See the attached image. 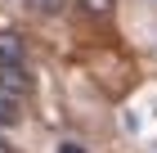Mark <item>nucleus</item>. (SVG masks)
<instances>
[{
    "instance_id": "nucleus-1",
    "label": "nucleus",
    "mask_w": 157,
    "mask_h": 153,
    "mask_svg": "<svg viewBox=\"0 0 157 153\" xmlns=\"http://www.w3.org/2000/svg\"><path fill=\"white\" fill-rule=\"evenodd\" d=\"M27 63V41L18 32H0V68H23Z\"/></svg>"
},
{
    "instance_id": "nucleus-2",
    "label": "nucleus",
    "mask_w": 157,
    "mask_h": 153,
    "mask_svg": "<svg viewBox=\"0 0 157 153\" xmlns=\"http://www.w3.org/2000/svg\"><path fill=\"white\" fill-rule=\"evenodd\" d=\"M27 90H32V72H27V63H23V68H0V95L18 99V95H27Z\"/></svg>"
},
{
    "instance_id": "nucleus-3",
    "label": "nucleus",
    "mask_w": 157,
    "mask_h": 153,
    "mask_svg": "<svg viewBox=\"0 0 157 153\" xmlns=\"http://www.w3.org/2000/svg\"><path fill=\"white\" fill-rule=\"evenodd\" d=\"M27 9L36 14V18H59L67 9V0H27Z\"/></svg>"
},
{
    "instance_id": "nucleus-4",
    "label": "nucleus",
    "mask_w": 157,
    "mask_h": 153,
    "mask_svg": "<svg viewBox=\"0 0 157 153\" xmlns=\"http://www.w3.org/2000/svg\"><path fill=\"white\" fill-rule=\"evenodd\" d=\"M18 117H23L18 104H13L9 95H0V126H18Z\"/></svg>"
},
{
    "instance_id": "nucleus-5",
    "label": "nucleus",
    "mask_w": 157,
    "mask_h": 153,
    "mask_svg": "<svg viewBox=\"0 0 157 153\" xmlns=\"http://www.w3.org/2000/svg\"><path fill=\"white\" fill-rule=\"evenodd\" d=\"M76 5H81L85 14H94V18H103V14H112V5H117V0H76Z\"/></svg>"
},
{
    "instance_id": "nucleus-6",
    "label": "nucleus",
    "mask_w": 157,
    "mask_h": 153,
    "mask_svg": "<svg viewBox=\"0 0 157 153\" xmlns=\"http://www.w3.org/2000/svg\"><path fill=\"white\" fill-rule=\"evenodd\" d=\"M59 153H85V149H81L76 140H63V144H59Z\"/></svg>"
},
{
    "instance_id": "nucleus-7",
    "label": "nucleus",
    "mask_w": 157,
    "mask_h": 153,
    "mask_svg": "<svg viewBox=\"0 0 157 153\" xmlns=\"http://www.w3.org/2000/svg\"><path fill=\"white\" fill-rule=\"evenodd\" d=\"M0 153H13V144H9V140H5V135H0Z\"/></svg>"
}]
</instances>
